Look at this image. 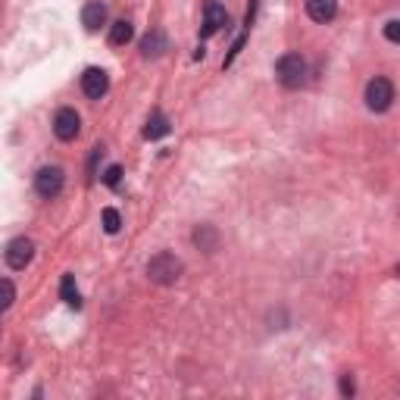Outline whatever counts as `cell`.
<instances>
[{
	"label": "cell",
	"mask_w": 400,
	"mask_h": 400,
	"mask_svg": "<svg viewBox=\"0 0 400 400\" xmlns=\"http://www.w3.org/2000/svg\"><path fill=\"white\" fill-rule=\"evenodd\" d=\"M81 22H85L88 31H97L100 25L106 22V6L100 3V0H91V3H85V10H81Z\"/></svg>",
	"instance_id": "cell-10"
},
{
	"label": "cell",
	"mask_w": 400,
	"mask_h": 400,
	"mask_svg": "<svg viewBox=\"0 0 400 400\" xmlns=\"http://www.w3.org/2000/svg\"><path fill=\"white\" fill-rule=\"evenodd\" d=\"M394 100V85L388 78H372L366 85V106L372 112H385Z\"/></svg>",
	"instance_id": "cell-3"
},
{
	"label": "cell",
	"mask_w": 400,
	"mask_h": 400,
	"mask_svg": "<svg viewBox=\"0 0 400 400\" xmlns=\"http://www.w3.org/2000/svg\"><path fill=\"white\" fill-rule=\"evenodd\" d=\"M131 35H135V28H131V22H125V19H119V22L110 25V44H112V47H122V44H128Z\"/></svg>",
	"instance_id": "cell-12"
},
{
	"label": "cell",
	"mask_w": 400,
	"mask_h": 400,
	"mask_svg": "<svg viewBox=\"0 0 400 400\" xmlns=\"http://www.w3.org/2000/svg\"><path fill=\"white\" fill-rule=\"evenodd\" d=\"M306 12L312 22H331L338 12V0H306Z\"/></svg>",
	"instance_id": "cell-9"
},
{
	"label": "cell",
	"mask_w": 400,
	"mask_h": 400,
	"mask_svg": "<svg viewBox=\"0 0 400 400\" xmlns=\"http://www.w3.org/2000/svg\"><path fill=\"white\" fill-rule=\"evenodd\" d=\"M166 135H169V119L160 116V112L150 116L147 125H144V138H147V141H156V138H166Z\"/></svg>",
	"instance_id": "cell-11"
},
{
	"label": "cell",
	"mask_w": 400,
	"mask_h": 400,
	"mask_svg": "<svg viewBox=\"0 0 400 400\" xmlns=\"http://www.w3.org/2000/svg\"><path fill=\"white\" fill-rule=\"evenodd\" d=\"M194 241H197L203 250H212L216 247V231H212L210 225H200V228L194 231Z\"/></svg>",
	"instance_id": "cell-15"
},
{
	"label": "cell",
	"mask_w": 400,
	"mask_h": 400,
	"mask_svg": "<svg viewBox=\"0 0 400 400\" xmlns=\"http://www.w3.org/2000/svg\"><path fill=\"white\" fill-rule=\"evenodd\" d=\"M225 25H228V12H225V6L216 3V0H206V6H203V28H200V35L212 38L219 28H225Z\"/></svg>",
	"instance_id": "cell-8"
},
{
	"label": "cell",
	"mask_w": 400,
	"mask_h": 400,
	"mask_svg": "<svg viewBox=\"0 0 400 400\" xmlns=\"http://www.w3.org/2000/svg\"><path fill=\"white\" fill-rule=\"evenodd\" d=\"M119 181H122V166H110V169L103 172V185L119 188Z\"/></svg>",
	"instance_id": "cell-18"
},
{
	"label": "cell",
	"mask_w": 400,
	"mask_h": 400,
	"mask_svg": "<svg viewBox=\"0 0 400 400\" xmlns=\"http://www.w3.org/2000/svg\"><path fill=\"white\" fill-rule=\"evenodd\" d=\"M275 78L285 88H300L306 78V62L300 53H285L278 62H275Z\"/></svg>",
	"instance_id": "cell-1"
},
{
	"label": "cell",
	"mask_w": 400,
	"mask_h": 400,
	"mask_svg": "<svg viewBox=\"0 0 400 400\" xmlns=\"http://www.w3.org/2000/svg\"><path fill=\"white\" fill-rule=\"evenodd\" d=\"M81 91H85L91 100H100L106 91H110V75L97 66L85 69V75H81Z\"/></svg>",
	"instance_id": "cell-7"
},
{
	"label": "cell",
	"mask_w": 400,
	"mask_h": 400,
	"mask_svg": "<svg viewBox=\"0 0 400 400\" xmlns=\"http://www.w3.org/2000/svg\"><path fill=\"white\" fill-rule=\"evenodd\" d=\"M78 131H81V119H78V112L75 110H60L53 116V135L60 138V141H75L78 138Z\"/></svg>",
	"instance_id": "cell-5"
},
{
	"label": "cell",
	"mask_w": 400,
	"mask_h": 400,
	"mask_svg": "<svg viewBox=\"0 0 400 400\" xmlns=\"http://www.w3.org/2000/svg\"><path fill=\"white\" fill-rule=\"evenodd\" d=\"M341 391L344 394H353V378H350V375H344V378H341Z\"/></svg>",
	"instance_id": "cell-20"
},
{
	"label": "cell",
	"mask_w": 400,
	"mask_h": 400,
	"mask_svg": "<svg viewBox=\"0 0 400 400\" xmlns=\"http://www.w3.org/2000/svg\"><path fill=\"white\" fill-rule=\"evenodd\" d=\"M62 181H66V175H62L60 166H44L41 172L35 175V188L41 197H56V194L62 191Z\"/></svg>",
	"instance_id": "cell-4"
},
{
	"label": "cell",
	"mask_w": 400,
	"mask_h": 400,
	"mask_svg": "<svg viewBox=\"0 0 400 400\" xmlns=\"http://www.w3.org/2000/svg\"><path fill=\"white\" fill-rule=\"evenodd\" d=\"M6 266L10 269H25L31 262V256H35V244L28 241V238H16V241L6 244Z\"/></svg>",
	"instance_id": "cell-6"
},
{
	"label": "cell",
	"mask_w": 400,
	"mask_h": 400,
	"mask_svg": "<svg viewBox=\"0 0 400 400\" xmlns=\"http://www.w3.org/2000/svg\"><path fill=\"white\" fill-rule=\"evenodd\" d=\"M60 297L66 300L69 306H75V310L81 306V294H78V288H75V275H62V281H60Z\"/></svg>",
	"instance_id": "cell-13"
},
{
	"label": "cell",
	"mask_w": 400,
	"mask_h": 400,
	"mask_svg": "<svg viewBox=\"0 0 400 400\" xmlns=\"http://www.w3.org/2000/svg\"><path fill=\"white\" fill-rule=\"evenodd\" d=\"M141 50H144V56H160L162 50H166V38H162V31H150V35L141 41Z\"/></svg>",
	"instance_id": "cell-14"
},
{
	"label": "cell",
	"mask_w": 400,
	"mask_h": 400,
	"mask_svg": "<svg viewBox=\"0 0 400 400\" xmlns=\"http://www.w3.org/2000/svg\"><path fill=\"white\" fill-rule=\"evenodd\" d=\"M147 275H150L153 281H160V285H172V281L181 275L178 256H175V253H166V250H162V253H156L153 260L147 262Z\"/></svg>",
	"instance_id": "cell-2"
},
{
	"label": "cell",
	"mask_w": 400,
	"mask_h": 400,
	"mask_svg": "<svg viewBox=\"0 0 400 400\" xmlns=\"http://www.w3.org/2000/svg\"><path fill=\"white\" fill-rule=\"evenodd\" d=\"M12 300H16V288H12V281L0 278V312H3V310H10V306H12Z\"/></svg>",
	"instance_id": "cell-16"
},
{
	"label": "cell",
	"mask_w": 400,
	"mask_h": 400,
	"mask_svg": "<svg viewBox=\"0 0 400 400\" xmlns=\"http://www.w3.org/2000/svg\"><path fill=\"white\" fill-rule=\"evenodd\" d=\"M103 228H106V235H116V231L122 228V216H119L112 206H106V210H103Z\"/></svg>",
	"instance_id": "cell-17"
},
{
	"label": "cell",
	"mask_w": 400,
	"mask_h": 400,
	"mask_svg": "<svg viewBox=\"0 0 400 400\" xmlns=\"http://www.w3.org/2000/svg\"><path fill=\"white\" fill-rule=\"evenodd\" d=\"M385 35H388V41H400V22L397 19H391V22L385 25Z\"/></svg>",
	"instance_id": "cell-19"
}]
</instances>
